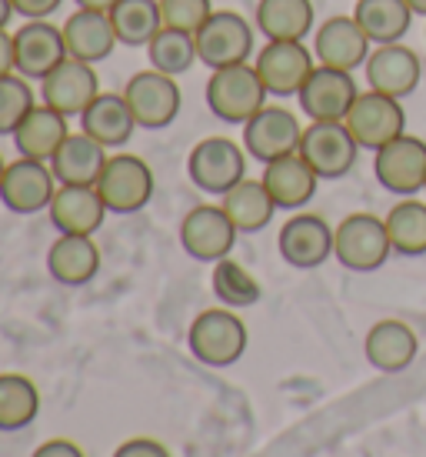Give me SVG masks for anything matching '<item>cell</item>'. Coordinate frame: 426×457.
Segmentation results:
<instances>
[{"mask_svg": "<svg viewBox=\"0 0 426 457\" xmlns=\"http://www.w3.org/2000/svg\"><path fill=\"white\" fill-rule=\"evenodd\" d=\"M366 361L373 364L376 370H383V374H400L414 364L416 351H420V341H416V334L410 324H403V320H380L370 328L366 334Z\"/></svg>", "mask_w": 426, "mask_h": 457, "instance_id": "obj_27", "label": "cell"}, {"mask_svg": "<svg viewBox=\"0 0 426 457\" xmlns=\"http://www.w3.org/2000/svg\"><path fill=\"white\" fill-rule=\"evenodd\" d=\"M111 24L120 47H147L163 27L160 0H117L111 11Z\"/></svg>", "mask_w": 426, "mask_h": 457, "instance_id": "obj_32", "label": "cell"}, {"mask_svg": "<svg viewBox=\"0 0 426 457\" xmlns=\"http://www.w3.org/2000/svg\"><path fill=\"white\" fill-rule=\"evenodd\" d=\"M253 67L264 80L270 97H297L307 84V77L314 74L316 57L303 40H266L253 57Z\"/></svg>", "mask_w": 426, "mask_h": 457, "instance_id": "obj_5", "label": "cell"}, {"mask_svg": "<svg viewBox=\"0 0 426 457\" xmlns=\"http://www.w3.org/2000/svg\"><path fill=\"white\" fill-rule=\"evenodd\" d=\"M237 234L240 230L233 228V220L226 217L220 204H201L180 220V244L201 264H217V261L230 257Z\"/></svg>", "mask_w": 426, "mask_h": 457, "instance_id": "obj_13", "label": "cell"}, {"mask_svg": "<svg viewBox=\"0 0 426 457\" xmlns=\"http://www.w3.org/2000/svg\"><path fill=\"white\" fill-rule=\"evenodd\" d=\"M210 287H213V297H217L224 307H230V311L253 307L257 301H260V294H264L250 270H247L243 264H237V261H230V257H224V261L213 264Z\"/></svg>", "mask_w": 426, "mask_h": 457, "instance_id": "obj_36", "label": "cell"}, {"mask_svg": "<svg viewBox=\"0 0 426 457\" xmlns=\"http://www.w3.org/2000/svg\"><path fill=\"white\" fill-rule=\"evenodd\" d=\"M356 97H360V90H356L350 71H337V67L324 64L314 67V74L307 77L303 90L297 94L300 111L310 120H347Z\"/></svg>", "mask_w": 426, "mask_h": 457, "instance_id": "obj_16", "label": "cell"}, {"mask_svg": "<svg viewBox=\"0 0 426 457\" xmlns=\"http://www.w3.org/2000/svg\"><path fill=\"white\" fill-rule=\"evenodd\" d=\"M213 13L210 0H160V17L163 27H174V30H187L197 34Z\"/></svg>", "mask_w": 426, "mask_h": 457, "instance_id": "obj_38", "label": "cell"}, {"mask_svg": "<svg viewBox=\"0 0 426 457\" xmlns=\"http://www.w3.org/2000/svg\"><path fill=\"white\" fill-rule=\"evenodd\" d=\"M253 21L266 40H307L316 11L314 0H260Z\"/></svg>", "mask_w": 426, "mask_h": 457, "instance_id": "obj_30", "label": "cell"}, {"mask_svg": "<svg viewBox=\"0 0 426 457\" xmlns=\"http://www.w3.org/2000/svg\"><path fill=\"white\" fill-rule=\"evenodd\" d=\"M107 147L97 144V140L77 130V134H67L57 154L51 157V170L57 184H70V187H97V180L103 174V164H107Z\"/></svg>", "mask_w": 426, "mask_h": 457, "instance_id": "obj_22", "label": "cell"}, {"mask_svg": "<svg viewBox=\"0 0 426 457\" xmlns=\"http://www.w3.org/2000/svg\"><path fill=\"white\" fill-rule=\"evenodd\" d=\"M343 124L353 134V140L360 144V151L376 154L383 144L406 134V111H403V104L397 97L376 94V90H364L353 101L350 114H347Z\"/></svg>", "mask_w": 426, "mask_h": 457, "instance_id": "obj_11", "label": "cell"}, {"mask_svg": "<svg viewBox=\"0 0 426 457\" xmlns=\"http://www.w3.org/2000/svg\"><path fill=\"white\" fill-rule=\"evenodd\" d=\"M124 97L134 111V120L137 128L143 130H163L170 128L180 114V104H184V94H180V84L176 77L160 74V71H137V74L127 80Z\"/></svg>", "mask_w": 426, "mask_h": 457, "instance_id": "obj_7", "label": "cell"}, {"mask_svg": "<svg viewBox=\"0 0 426 457\" xmlns=\"http://www.w3.org/2000/svg\"><path fill=\"white\" fill-rule=\"evenodd\" d=\"M187 178L197 191L224 197L247 178V151L230 137H203L187 157Z\"/></svg>", "mask_w": 426, "mask_h": 457, "instance_id": "obj_4", "label": "cell"}, {"mask_svg": "<svg viewBox=\"0 0 426 457\" xmlns=\"http://www.w3.org/2000/svg\"><path fill=\"white\" fill-rule=\"evenodd\" d=\"M30 457H87L74 441H67V437H57V441H44V445L34 451Z\"/></svg>", "mask_w": 426, "mask_h": 457, "instance_id": "obj_41", "label": "cell"}, {"mask_svg": "<svg viewBox=\"0 0 426 457\" xmlns=\"http://www.w3.org/2000/svg\"><path fill=\"white\" fill-rule=\"evenodd\" d=\"M13 13H20L24 21H47L53 17V11L61 7L63 0H11Z\"/></svg>", "mask_w": 426, "mask_h": 457, "instance_id": "obj_40", "label": "cell"}, {"mask_svg": "<svg viewBox=\"0 0 426 457\" xmlns=\"http://www.w3.org/2000/svg\"><path fill=\"white\" fill-rule=\"evenodd\" d=\"M17 74V57H13V34L0 30V77Z\"/></svg>", "mask_w": 426, "mask_h": 457, "instance_id": "obj_42", "label": "cell"}, {"mask_svg": "<svg viewBox=\"0 0 426 457\" xmlns=\"http://www.w3.org/2000/svg\"><path fill=\"white\" fill-rule=\"evenodd\" d=\"M360 144L353 140L343 120H310L300 137V157L316 170L320 180L347 178L356 164Z\"/></svg>", "mask_w": 426, "mask_h": 457, "instance_id": "obj_8", "label": "cell"}, {"mask_svg": "<svg viewBox=\"0 0 426 457\" xmlns=\"http://www.w3.org/2000/svg\"><path fill=\"white\" fill-rule=\"evenodd\" d=\"M113 457H170V454L153 437H130V441H124V445L113 451Z\"/></svg>", "mask_w": 426, "mask_h": 457, "instance_id": "obj_39", "label": "cell"}, {"mask_svg": "<svg viewBox=\"0 0 426 457\" xmlns=\"http://www.w3.org/2000/svg\"><path fill=\"white\" fill-rule=\"evenodd\" d=\"M201 64L210 71L233 64H250L253 57V27L237 11H213L210 21L193 34Z\"/></svg>", "mask_w": 426, "mask_h": 457, "instance_id": "obj_9", "label": "cell"}, {"mask_svg": "<svg viewBox=\"0 0 426 457\" xmlns=\"http://www.w3.org/2000/svg\"><path fill=\"white\" fill-rule=\"evenodd\" d=\"M387 234L393 244V254L423 257L426 254V204L406 197L387 214Z\"/></svg>", "mask_w": 426, "mask_h": 457, "instance_id": "obj_35", "label": "cell"}, {"mask_svg": "<svg viewBox=\"0 0 426 457\" xmlns=\"http://www.w3.org/2000/svg\"><path fill=\"white\" fill-rule=\"evenodd\" d=\"M410 4V11L416 13V17H426V0H406Z\"/></svg>", "mask_w": 426, "mask_h": 457, "instance_id": "obj_45", "label": "cell"}, {"mask_svg": "<svg viewBox=\"0 0 426 457\" xmlns=\"http://www.w3.org/2000/svg\"><path fill=\"white\" fill-rule=\"evenodd\" d=\"M97 94H101L97 71H94V64H84L77 57H63L61 64L40 80V101L67 120L84 114Z\"/></svg>", "mask_w": 426, "mask_h": 457, "instance_id": "obj_15", "label": "cell"}, {"mask_svg": "<svg viewBox=\"0 0 426 457\" xmlns=\"http://www.w3.org/2000/svg\"><path fill=\"white\" fill-rule=\"evenodd\" d=\"M4 170H7V161H4V157H0V180H4Z\"/></svg>", "mask_w": 426, "mask_h": 457, "instance_id": "obj_46", "label": "cell"}, {"mask_svg": "<svg viewBox=\"0 0 426 457\" xmlns=\"http://www.w3.org/2000/svg\"><path fill=\"white\" fill-rule=\"evenodd\" d=\"M373 174L380 187L397 197H416L426 191V140L400 134L373 154Z\"/></svg>", "mask_w": 426, "mask_h": 457, "instance_id": "obj_10", "label": "cell"}, {"mask_svg": "<svg viewBox=\"0 0 426 457\" xmlns=\"http://www.w3.org/2000/svg\"><path fill=\"white\" fill-rule=\"evenodd\" d=\"M47 270L63 287H84L101 270V247L84 234H61L47 251Z\"/></svg>", "mask_w": 426, "mask_h": 457, "instance_id": "obj_26", "label": "cell"}, {"mask_svg": "<svg viewBox=\"0 0 426 457\" xmlns=\"http://www.w3.org/2000/svg\"><path fill=\"white\" fill-rule=\"evenodd\" d=\"M63 40H67V54L84 64H101L113 54V47H120L111 13L80 11V7L63 21Z\"/></svg>", "mask_w": 426, "mask_h": 457, "instance_id": "obj_24", "label": "cell"}, {"mask_svg": "<svg viewBox=\"0 0 426 457\" xmlns=\"http://www.w3.org/2000/svg\"><path fill=\"white\" fill-rule=\"evenodd\" d=\"M80 130L90 134V137L103 144L107 151L113 147H127L130 137H134V130H137V120H134V111H130V104H127L124 90L120 94H97L94 104H90L87 111L80 114Z\"/></svg>", "mask_w": 426, "mask_h": 457, "instance_id": "obj_25", "label": "cell"}, {"mask_svg": "<svg viewBox=\"0 0 426 457\" xmlns=\"http://www.w3.org/2000/svg\"><path fill=\"white\" fill-rule=\"evenodd\" d=\"M260 180H264V187L274 197L276 211H300V207H307L314 201L316 184H320L316 170L303 161L300 151L264 164V178Z\"/></svg>", "mask_w": 426, "mask_h": 457, "instance_id": "obj_23", "label": "cell"}, {"mask_svg": "<svg viewBox=\"0 0 426 457\" xmlns=\"http://www.w3.org/2000/svg\"><path fill=\"white\" fill-rule=\"evenodd\" d=\"M366 84L376 94H387V97H410L420 87V77H423V64H420V54L406 44H383L373 47V54L366 57L364 64Z\"/></svg>", "mask_w": 426, "mask_h": 457, "instance_id": "obj_17", "label": "cell"}, {"mask_svg": "<svg viewBox=\"0 0 426 457\" xmlns=\"http://www.w3.org/2000/svg\"><path fill=\"white\" fill-rule=\"evenodd\" d=\"M111 214H137L153 197V170L137 154H111L97 180Z\"/></svg>", "mask_w": 426, "mask_h": 457, "instance_id": "obj_6", "label": "cell"}, {"mask_svg": "<svg viewBox=\"0 0 426 457\" xmlns=\"http://www.w3.org/2000/svg\"><path fill=\"white\" fill-rule=\"evenodd\" d=\"M280 257L297 270H314L333 257V228L320 214H293L276 237Z\"/></svg>", "mask_w": 426, "mask_h": 457, "instance_id": "obj_20", "label": "cell"}, {"mask_svg": "<svg viewBox=\"0 0 426 457\" xmlns=\"http://www.w3.org/2000/svg\"><path fill=\"white\" fill-rule=\"evenodd\" d=\"M37 97L30 90V80L20 74H4L0 77V137H13V130L20 128L34 107H37Z\"/></svg>", "mask_w": 426, "mask_h": 457, "instance_id": "obj_37", "label": "cell"}, {"mask_svg": "<svg viewBox=\"0 0 426 457\" xmlns=\"http://www.w3.org/2000/svg\"><path fill=\"white\" fill-rule=\"evenodd\" d=\"M373 54V44L364 34V27L356 24V17H330L316 27L314 34V57L316 64L337 67V71H360L366 57Z\"/></svg>", "mask_w": 426, "mask_h": 457, "instance_id": "obj_19", "label": "cell"}, {"mask_svg": "<svg viewBox=\"0 0 426 457\" xmlns=\"http://www.w3.org/2000/svg\"><path fill=\"white\" fill-rule=\"evenodd\" d=\"M247 324L230 307H210L201 311L187 330V347L207 368H230L247 351Z\"/></svg>", "mask_w": 426, "mask_h": 457, "instance_id": "obj_2", "label": "cell"}, {"mask_svg": "<svg viewBox=\"0 0 426 457\" xmlns=\"http://www.w3.org/2000/svg\"><path fill=\"white\" fill-rule=\"evenodd\" d=\"M389 254H393V244L387 234V220H380L376 214H350L333 230V257L347 270H356V274L380 270Z\"/></svg>", "mask_w": 426, "mask_h": 457, "instance_id": "obj_3", "label": "cell"}, {"mask_svg": "<svg viewBox=\"0 0 426 457\" xmlns=\"http://www.w3.org/2000/svg\"><path fill=\"white\" fill-rule=\"evenodd\" d=\"M353 17L364 27L370 44L383 47V44H400L410 34L416 13L410 11L406 0H356Z\"/></svg>", "mask_w": 426, "mask_h": 457, "instance_id": "obj_29", "label": "cell"}, {"mask_svg": "<svg viewBox=\"0 0 426 457\" xmlns=\"http://www.w3.org/2000/svg\"><path fill=\"white\" fill-rule=\"evenodd\" d=\"M207 107L217 120L243 128L260 107H266V87L253 64H233L210 71L207 80Z\"/></svg>", "mask_w": 426, "mask_h": 457, "instance_id": "obj_1", "label": "cell"}, {"mask_svg": "<svg viewBox=\"0 0 426 457\" xmlns=\"http://www.w3.org/2000/svg\"><path fill=\"white\" fill-rule=\"evenodd\" d=\"M70 128H67V117L57 114L53 107L40 101L30 114L20 120V128L13 130V147L20 157H30V161H47L51 164V157L57 154L63 140H67Z\"/></svg>", "mask_w": 426, "mask_h": 457, "instance_id": "obj_28", "label": "cell"}, {"mask_svg": "<svg viewBox=\"0 0 426 457\" xmlns=\"http://www.w3.org/2000/svg\"><path fill=\"white\" fill-rule=\"evenodd\" d=\"M300 137L303 128L297 114L280 107V104H266L243 124V151L250 154L253 161H260V164L297 154L300 151Z\"/></svg>", "mask_w": 426, "mask_h": 457, "instance_id": "obj_12", "label": "cell"}, {"mask_svg": "<svg viewBox=\"0 0 426 457\" xmlns=\"http://www.w3.org/2000/svg\"><path fill=\"white\" fill-rule=\"evenodd\" d=\"M13 57L17 74L27 80H44L67 54L63 27H53L51 21H24L13 30Z\"/></svg>", "mask_w": 426, "mask_h": 457, "instance_id": "obj_18", "label": "cell"}, {"mask_svg": "<svg viewBox=\"0 0 426 457\" xmlns=\"http://www.w3.org/2000/svg\"><path fill=\"white\" fill-rule=\"evenodd\" d=\"M74 4L80 7V11H101V13H111L117 0H74Z\"/></svg>", "mask_w": 426, "mask_h": 457, "instance_id": "obj_43", "label": "cell"}, {"mask_svg": "<svg viewBox=\"0 0 426 457\" xmlns=\"http://www.w3.org/2000/svg\"><path fill=\"white\" fill-rule=\"evenodd\" d=\"M47 214H51V224L61 234L94 237L103 228V217L111 214V211H107V204H103L97 187H70V184H61L57 194H53L51 207H47Z\"/></svg>", "mask_w": 426, "mask_h": 457, "instance_id": "obj_21", "label": "cell"}, {"mask_svg": "<svg viewBox=\"0 0 426 457\" xmlns=\"http://www.w3.org/2000/svg\"><path fill=\"white\" fill-rule=\"evenodd\" d=\"M11 17H13V4L11 0H0V30H7Z\"/></svg>", "mask_w": 426, "mask_h": 457, "instance_id": "obj_44", "label": "cell"}, {"mask_svg": "<svg viewBox=\"0 0 426 457\" xmlns=\"http://www.w3.org/2000/svg\"><path fill=\"white\" fill-rule=\"evenodd\" d=\"M57 178L47 161H30V157H17L7 164L4 180H0V204L11 214H40L47 211L57 194Z\"/></svg>", "mask_w": 426, "mask_h": 457, "instance_id": "obj_14", "label": "cell"}, {"mask_svg": "<svg viewBox=\"0 0 426 457\" xmlns=\"http://www.w3.org/2000/svg\"><path fill=\"white\" fill-rule=\"evenodd\" d=\"M143 51H147V61H151L153 71L170 77L190 74V67L201 61L197 37L187 34V30H174V27H160Z\"/></svg>", "mask_w": 426, "mask_h": 457, "instance_id": "obj_34", "label": "cell"}, {"mask_svg": "<svg viewBox=\"0 0 426 457\" xmlns=\"http://www.w3.org/2000/svg\"><path fill=\"white\" fill-rule=\"evenodd\" d=\"M220 207L226 211V217L233 220V228L240 234L264 230L276 214V204L270 197V191L264 187V180H247V178L220 197Z\"/></svg>", "mask_w": 426, "mask_h": 457, "instance_id": "obj_31", "label": "cell"}, {"mask_svg": "<svg viewBox=\"0 0 426 457\" xmlns=\"http://www.w3.org/2000/svg\"><path fill=\"white\" fill-rule=\"evenodd\" d=\"M40 411L37 384L24 374H0V431L13 434L34 424Z\"/></svg>", "mask_w": 426, "mask_h": 457, "instance_id": "obj_33", "label": "cell"}]
</instances>
